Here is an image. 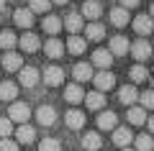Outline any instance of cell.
<instances>
[{"instance_id": "obj_7", "label": "cell", "mask_w": 154, "mask_h": 151, "mask_svg": "<svg viewBox=\"0 0 154 151\" xmlns=\"http://www.w3.org/2000/svg\"><path fill=\"white\" fill-rule=\"evenodd\" d=\"M149 54H152V46H149L146 38H139L136 44H131V56H134L136 62H146Z\"/></svg>"}, {"instance_id": "obj_43", "label": "cell", "mask_w": 154, "mask_h": 151, "mask_svg": "<svg viewBox=\"0 0 154 151\" xmlns=\"http://www.w3.org/2000/svg\"><path fill=\"white\" fill-rule=\"evenodd\" d=\"M149 16H152V18H154V3H152V8H149Z\"/></svg>"}, {"instance_id": "obj_36", "label": "cell", "mask_w": 154, "mask_h": 151, "mask_svg": "<svg viewBox=\"0 0 154 151\" xmlns=\"http://www.w3.org/2000/svg\"><path fill=\"white\" fill-rule=\"evenodd\" d=\"M11 133H13V120L8 118V115H0V136L8 138Z\"/></svg>"}, {"instance_id": "obj_23", "label": "cell", "mask_w": 154, "mask_h": 151, "mask_svg": "<svg viewBox=\"0 0 154 151\" xmlns=\"http://www.w3.org/2000/svg\"><path fill=\"white\" fill-rule=\"evenodd\" d=\"M67 51H69V54H82L85 49H88V41H85L82 36H69L67 38Z\"/></svg>"}, {"instance_id": "obj_39", "label": "cell", "mask_w": 154, "mask_h": 151, "mask_svg": "<svg viewBox=\"0 0 154 151\" xmlns=\"http://www.w3.org/2000/svg\"><path fill=\"white\" fill-rule=\"evenodd\" d=\"M139 3H141V0H121V8H126V11H128V8H136Z\"/></svg>"}, {"instance_id": "obj_12", "label": "cell", "mask_w": 154, "mask_h": 151, "mask_svg": "<svg viewBox=\"0 0 154 151\" xmlns=\"http://www.w3.org/2000/svg\"><path fill=\"white\" fill-rule=\"evenodd\" d=\"M64 123H67V128H72V131H80V128L85 125V113H82V110H77V108L67 110V115H64Z\"/></svg>"}, {"instance_id": "obj_14", "label": "cell", "mask_w": 154, "mask_h": 151, "mask_svg": "<svg viewBox=\"0 0 154 151\" xmlns=\"http://www.w3.org/2000/svg\"><path fill=\"white\" fill-rule=\"evenodd\" d=\"M80 16L82 18H90V21H98L100 16H103V8H100L98 0H85L82 11H80Z\"/></svg>"}, {"instance_id": "obj_16", "label": "cell", "mask_w": 154, "mask_h": 151, "mask_svg": "<svg viewBox=\"0 0 154 151\" xmlns=\"http://www.w3.org/2000/svg\"><path fill=\"white\" fill-rule=\"evenodd\" d=\"M13 21H16L18 28H26L28 31V28L33 26V13L28 11V8H18V11L13 13Z\"/></svg>"}, {"instance_id": "obj_22", "label": "cell", "mask_w": 154, "mask_h": 151, "mask_svg": "<svg viewBox=\"0 0 154 151\" xmlns=\"http://www.w3.org/2000/svg\"><path fill=\"white\" fill-rule=\"evenodd\" d=\"M131 46H128V38L126 36H113L110 38V54H128Z\"/></svg>"}, {"instance_id": "obj_42", "label": "cell", "mask_w": 154, "mask_h": 151, "mask_svg": "<svg viewBox=\"0 0 154 151\" xmlns=\"http://www.w3.org/2000/svg\"><path fill=\"white\" fill-rule=\"evenodd\" d=\"M51 3H57V5H64V3H67V0H51Z\"/></svg>"}, {"instance_id": "obj_40", "label": "cell", "mask_w": 154, "mask_h": 151, "mask_svg": "<svg viewBox=\"0 0 154 151\" xmlns=\"http://www.w3.org/2000/svg\"><path fill=\"white\" fill-rule=\"evenodd\" d=\"M146 123H149V133H154V115H152V118L146 120Z\"/></svg>"}, {"instance_id": "obj_8", "label": "cell", "mask_w": 154, "mask_h": 151, "mask_svg": "<svg viewBox=\"0 0 154 151\" xmlns=\"http://www.w3.org/2000/svg\"><path fill=\"white\" fill-rule=\"evenodd\" d=\"M93 64L100 67V72H108L110 64H113V54H110V49H98L93 54Z\"/></svg>"}, {"instance_id": "obj_4", "label": "cell", "mask_w": 154, "mask_h": 151, "mask_svg": "<svg viewBox=\"0 0 154 151\" xmlns=\"http://www.w3.org/2000/svg\"><path fill=\"white\" fill-rule=\"evenodd\" d=\"M38 80H41V74H38L36 67H23V69L18 72V82H21L23 87H36Z\"/></svg>"}, {"instance_id": "obj_25", "label": "cell", "mask_w": 154, "mask_h": 151, "mask_svg": "<svg viewBox=\"0 0 154 151\" xmlns=\"http://www.w3.org/2000/svg\"><path fill=\"white\" fill-rule=\"evenodd\" d=\"M82 146L88 151H100V146H103V136L95 133V131H88V136L82 138Z\"/></svg>"}, {"instance_id": "obj_32", "label": "cell", "mask_w": 154, "mask_h": 151, "mask_svg": "<svg viewBox=\"0 0 154 151\" xmlns=\"http://www.w3.org/2000/svg\"><path fill=\"white\" fill-rule=\"evenodd\" d=\"M16 44H18V38H16V33H13V31H0V49L11 51Z\"/></svg>"}, {"instance_id": "obj_24", "label": "cell", "mask_w": 154, "mask_h": 151, "mask_svg": "<svg viewBox=\"0 0 154 151\" xmlns=\"http://www.w3.org/2000/svg\"><path fill=\"white\" fill-rule=\"evenodd\" d=\"M64 100H67V103H72V105L82 103V100H85V92H82V87H80V85H67Z\"/></svg>"}, {"instance_id": "obj_41", "label": "cell", "mask_w": 154, "mask_h": 151, "mask_svg": "<svg viewBox=\"0 0 154 151\" xmlns=\"http://www.w3.org/2000/svg\"><path fill=\"white\" fill-rule=\"evenodd\" d=\"M5 11V0H0V13Z\"/></svg>"}, {"instance_id": "obj_34", "label": "cell", "mask_w": 154, "mask_h": 151, "mask_svg": "<svg viewBox=\"0 0 154 151\" xmlns=\"http://www.w3.org/2000/svg\"><path fill=\"white\" fill-rule=\"evenodd\" d=\"M139 100H141V108L144 110H154V90H146L139 95Z\"/></svg>"}, {"instance_id": "obj_17", "label": "cell", "mask_w": 154, "mask_h": 151, "mask_svg": "<svg viewBox=\"0 0 154 151\" xmlns=\"http://www.w3.org/2000/svg\"><path fill=\"white\" fill-rule=\"evenodd\" d=\"M44 51L49 59H59V56H64V44L59 41V38H49V41L44 44Z\"/></svg>"}, {"instance_id": "obj_2", "label": "cell", "mask_w": 154, "mask_h": 151, "mask_svg": "<svg viewBox=\"0 0 154 151\" xmlns=\"http://www.w3.org/2000/svg\"><path fill=\"white\" fill-rule=\"evenodd\" d=\"M134 31L139 33V36H149V33L154 31V18L149 16V13H141V16H136L134 18Z\"/></svg>"}, {"instance_id": "obj_19", "label": "cell", "mask_w": 154, "mask_h": 151, "mask_svg": "<svg viewBox=\"0 0 154 151\" xmlns=\"http://www.w3.org/2000/svg\"><path fill=\"white\" fill-rule=\"evenodd\" d=\"M118 100H121L123 105H128V108H134V103L139 100V92H136V87H134V85L121 87V90H118Z\"/></svg>"}, {"instance_id": "obj_18", "label": "cell", "mask_w": 154, "mask_h": 151, "mask_svg": "<svg viewBox=\"0 0 154 151\" xmlns=\"http://www.w3.org/2000/svg\"><path fill=\"white\" fill-rule=\"evenodd\" d=\"M72 74H75L77 82H88L93 80V64H88V62H80V64H75V69H72Z\"/></svg>"}, {"instance_id": "obj_37", "label": "cell", "mask_w": 154, "mask_h": 151, "mask_svg": "<svg viewBox=\"0 0 154 151\" xmlns=\"http://www.w3.org/2000/svg\"><path fill=\"white\" fill-rule=\"evenodd\" d=\"M38 151H59V141L57 138H44L38 143Z\"/></svg>"}, {"instance_id": "obj_9", "label": "cell", "mask_w": 154, "mask_h": 151, "mask_svg": "<svg viewBox=\"0 0 154 151\" xmlns=\"http://www.w3.org/2000/svg\"><path fill=\"white\" fill-rule=\"evenodd\" d=\"M36 120L44 125V128H49V125L57 123V110L51 108V105H41V108L36 110Z\"/></svg>"}, {"instance_id": "obj_6", "label": "cell", "mask_w": 154, "mask_h": 151, "mask_svg": "<svg viewBox=\"0 0 154 151\" xmlns=\"http://www.w3.org/2000/svg\"><path fill=\"white\" fill-rule=\"evenodd\" d=\"M93 82H95V90L98 92H108V90L116 87V77L110 74V72H98V74L93 77Z\"/></svg>"}, {"instance_id": "obj_21", "label": "cell", "mask_w": 154, "mask_h": 151, "mask_svg": "<svg viewBox=\"0 0 154 151\" xmlns=\"http://www.w3.org/2000/svg\"><path fill=\"white\" fill-rule=\"evenodd\" d=\"M128 123L131 125H144L146 123V110L141 108V105H134V108H128Z\"/></svg>"}, {"instance_id": "obj_1", "label": "cell", "mask_w": 154, "mask_h": 151, "mask_svg": "<svg viewBox=\"0 0 154 151\" xmlns=\"http://www.w3.org/2000/svg\"><path fill=\"white\" fill-rule=\"evenodd\" d=\"M8 118H11L13 123L26 125V120L31 118V108H28L26 103H11V108H8Z\"/></svg>"}, {"instance_id": "obj_28", "label": "cell", "mask_w": 154, "mask_h": 151, "mask_svg": "<svg viewBox=\"0 0 154 151\" xmlns=\"http://www.w3.org/2000/svg\"><path fill=\"white\" fill-rule=\"evenodd\" d=\"M18 87L16 82H0V100H8V103H16Z\"/></svg>"}, {"instance_id": "obj_26", "label": "cell", "mask_w": 154, "mask_h": 151, "mask_svg": "<svg viewBox=\"0 0 154 151\" xmlns=\"http://www.w3.org/2000/svg\"><path fill=\"white\" fill-rule=\"evenodd\" d=\"M41 28H44L46 33H51V38H57V33L62 31V18H57V16H46L44 23H41Z\"/></svg>"}, {"instance_id": "obj_31", "label": "cell", "mask_w": 154, "mask_h": 151, "mask_svg": "<svg viewBox=\"0 0 154 151\" xmlns=\"http://www.w3.org/2000/svg\"><path fill=\"white\" fill-rule=\"evenodd\" d=\"M134 143H136V151H154V138H152L149 133L136 136V138H134Z\"/></svg>"}, {"instance_id": "obj_11", "label": "cell", "mask_w": 154, "mask_h": 151, "mask_svg": "<svg viewBox=\"0 0 154 151\" xmlns=\"http://www.w3.org/2000/svg\"><path fill=\"white\" fill-rule=\"evenodd\" d=\"M62 26H64L67 31L72 33V36H77V33L82 31L85 21H82V16H80V13H67V18H64V21H62Z\"/></svg>"}, {"instance_id": "obj_35", "label": "cell", "mask_w": 154, "mask_h": 151, "mask_svg": "<svg viewBox=\"0 0 154 151\" xmlns=\"http://www.w3.org/2000/svg\"><path fill=\"white\" fill-rule=\"evenodd\" d=\"M128 74H131V82H144L149 77V72L144 69L141 64H136V67H131V72H128Z\"/></svg>"}, {"instance_id": "obj_15", "label": "cell", "mask_w": 154, "mask_h": 151, "mask_svg": "<svg viewBox=\"0 0 154 151\" xmlns=\"http://www.w3.org/2000/svg\"><path fill=\"white\" fill-rule=\"evenodd\" d=\"M18 44H21V49L26 51V54H33V51L41 49V41H38L36 33H23V36L18 38Z\"/></svg>"}, {"instance_id": "obj_10", "label": "cell", "mask_w": 154, "mask_h": 151, "mask_svg": "<svg viewBox=\"0 0 154 151\" xmlns=\"http://www.w3.org/2000/svg\"><path fill=\"white\" fill-rule=\"evenodd\" d=\"M98 128L100 131H116L118 128V115H116L113 110H103V113L98 115Z\"/></svg>"}, {"instance_id": "obj_33", "label": "cell", "mask_w": 154, "mask_h": 151, "mask_svg": "<svg viewBox=\"0 0 154 151\" xmlns=\"http://www.w3.org/2000/svg\"><path fill=\"white\" fill-rule=\"evenodd\" d=\"M49 8H51V0H31L28 11L31 13H49Z\"/></svg>"}, {"instance_id": "obj_27", "label": "cell", "mask_w": 154, "mask_h": 151, "mask_svg": "<svg viewBox=\"0 0 154 151\" xmlns=\"http://www.w3.org/2000/svg\"><path fill=\"white\" fill-rule=\"evenodd\" d=\"M110 23H113L116 28H123L128 23V11H126V8H121V5L113 8V11H110Z\"/></svg>"}, {"instance_id": "obj_20", "label": "cell", "mask_w": 154, "mask_h": 151, "mask_svg": "<svg viewBox=\"0 0 154 151\" xmlns=\"http://www.w3.org/2000/svg\"><path fill=\"white\" fill-rule=\"evenodd\" d=\"M36 141V131H33V125H18L16 131V143H33Z\"/></svg>"}, {"instance_id": "obj_5", "label": "cell", "mask_w": 154, "mask_h": 151, "mask_svg": "<svg viewBox=\"0 0 154 151\" xmlns=\"http://www.w3.org/2000/svg\"><path fill=\"white\" fill-rule=\"evenodd\" d=\"M0 67H5V72H21L23 69V56L16 54V51H5Z\"/></svg>"}, {"instance_id": "obj_3", "label": "cell", "mask_w": 154, "mask_h": 151, "mask_svg": "<svg viewBox=\"0 0 154 151\" xmlns=\"http://www.w3.org/2000/svg\"><path fill=\"white\" fill-rule=\"evenodd\" d=\"M41 80H44L49 87H59L62 82H64V69H62V67H57V64H51V67H46V69H44Z\"/></svg>"}, {"instance_id": "obj_29", "label": "cell", "mask_w": 154, "mask_h": 151, "mask_svg": "<svg viewBox=\"0 0 154 151\" xmlns=\"http://www.w3.org/2000/svg\"><path fill=\"white\" fill-rule=\"evenodd\" d=\"M85 103H88L90 110H100V108L105 105V95H103V92H98V90H95V92H88V95H85Z\"/></svg>"}, {"instance_id": "obj_30", "label": "cell", "mask_w": 154, "mask_h": 151, "mask_svg": "<svg viewBox=\"0 0 154 151\" xmlns=\"http://www.w3.org/2000/svg\"><path fill=\"white\" fill-rule=\"evenodd\" d=\"M85 33H88V38H90V41H100V38L105 36V28H103V23H88Z\"/></svg>"}, {"instance_id": "obj_44", "label": "cell", "mask_w": 154, "mask_h": 151, "mask_svg": "<svg viewBox=\"0 0 154 151\" xmlns=\"http://www.w3.org/2000/svg\"><path fill=\"white\" fill-rule=\"evenodd\" d=\"M123 151H136V149H123Z\"/></svg>"}, {"instance_id": "obj_38", "label": "cell", "mask_w": 154, "mask_h": 151, "mask_svg": "<svg viewBox=\"0 0 154 151\" xmlns=\"http://www.w3.org/2000/svg\"><path fill=\"white\" fill-rule=\"evenodd\" d=\"M0 151H18V143L11 141V138H3L0 141Z\"/></svg>"}, {"instance_id": "obj_13", "label": "cell", "mask_w": 154, "mask_h": 151, "mask_svg": "<svg viewBox=\"0 0 154 151\" xmlns=\"http://www.w3.org/2000/svg\"><path fill=\"white\" fill-rule=\"evenodd\" d=\"M136 138V136L128 131V125H118V128L113 131V141H116V146H121V149H128V143Z\"/></svg>"}]
</instances>
